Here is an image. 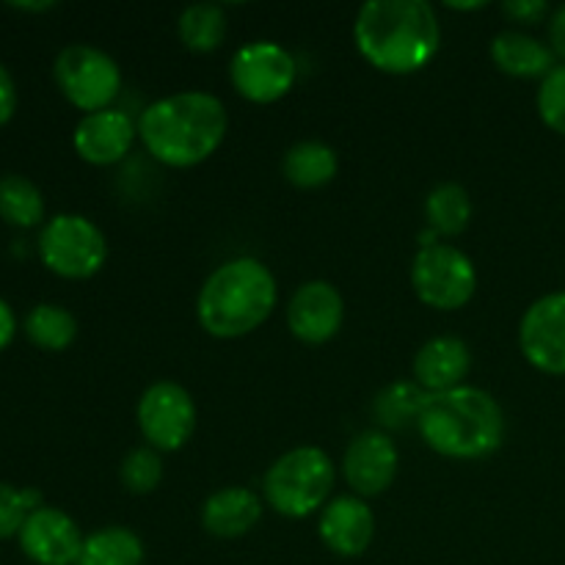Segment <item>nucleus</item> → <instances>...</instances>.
Listing matches in <instances>:
<instances>
[{"instance_id": "f257e3e1", "label": "nucleus", "mask_w": 565, "mask_h": 565, "mask_svg": "<svg viewBox=\"0 0 565 565\" xmlns=\"http://www.w3.org/2000/svg\"><path fill=\"white\" fill-rule=\"evenodd\" d=\"M353 42L379 72L412 75L439 53V17L425 0H370L353 22Z\"/></svg>"}, {"instance_id": "f03ea898", "label": "nucleus", "mask_w": 565, "mask_h": 565, "mask_svg": "<svg viewBox=\"0 0 565 565\" xmlns=\"http://www.w3.org/2000/svg\"><path fill=\"white\" fill-rule=\"evenodd\" d=\"M226 125V108L215 94L177 92L143 110L138 136L154 160L171 169H191L215 154Z\"/></svg>"}, {"instance_id": "7ed1b4c3", "label": "nucleus", "mask_w": 565, "mask_h": 565, "mask_svg": "<svg viewBox=\"0 0 565 565\" xmlns=\"http://www.w3.org/2000/svg\"><path fill=\"white\" fill-rule=\"evenodd\" d=\"M425 445L445 458H489L505 441V414L500 403L478 386L434 392L417 417Z\"/></svg>"}, {"instance_id": "20e7f679", "label": "nucleus", "mask_w": 565, "mask_h": 565, "mask_svg": "<svg viewBox=\"0 0 565 565\" xmlns=\"http://www.w3.org/2000/svg\"><path fill=\"white\" fill-rule=\"evenodd\" d=\"M279 287L268 265L254 257H235L218 265L202 285L196 315L202 329L218 340H237L270 318Z\"/></svg>"}, {"instance_id": "39448f33", "label": "nucleus", "mask_w": 565, "mask_h": 565, "mask_svg": "<svg viewBox=\"0 0 565 565\" xmlns=\"http://www.w3.org/2000/svg\"><path fill=\"white\" fill-rule=\"evenodd\" d=\"M334 478V463L320 447H296L276 458L265 472V502L279 516L307 519L329 505Z\"/></svg>"}, {"instance_id": "423d86ee", "label": "nucleus", "mask_w": 565, "mask_h": 565, "mask_svg": "<svg viewBox=\"0 0 565 565\" xmlns=\"http://www.w3.org/2000/svg\"><path fill=\"white\" fill-rule=\"evenodd\" d=\"M39 257L55 276L92 279L108 259V241L86 215L64 213L50 218L39 232Z\"/></svg>"}, {"instance_id": "0eeeda50", "label": "nucleus", "mask_w": 565, "mask_h": 565, "mask_svg": "<svg viewBox=\"0 0 565 565\" xmlns=\"http://www.w3.org/2000/svg\"><path fill=\"white\" fill-rule=\"evenodd\" d=\"M412 285L425 307L452 312L472 301L478 290V270L461 248L434 243L419 248L414 257Z\"/></svg>"}, {"instance_id": "6e6552de", "label": "nucleus", "mask_w": 565, "mask_h": 565, "mask_svg": "<svg viewBox=\"0 0 565 565\" xmlns=\"http://www.w3.org/2000/svg\"><path fill=\"white\" fill-rule=\"evenodd\" d=\"M61 94L86 114L110 108L121 88V70L105 50L94 44H70L53 66Z\"/></svg>"}, {"instance_id": "1a4fd4ad", "label": "nucleus", "mask_w": 565, "mask_h": 565, "mask_svg": "<svg viewBox=\"0 0 565 565\" xmlns=\"http://www.w3.org/2000/svg\"><path fill=\"white\" fill-rule=\"evenodd\" d=\"M138 428L158 452L182 450L196 430V403L191 392L174 381L147 386L138 401Z\"/></svg>"}, {"instance_id": "9d476101", "label": "nucleus", "mask_w": 565, "mask_h": 565, "mask_svg": "<svg viewBox=\"0 0 565 565\" xmlns=\"http://www.w3.org/2000/svg\"><path fill=\"white\" fill-rule=\"evenodd\" d=\"M232 86L248 103L270 105L285 97L298 77L296 58L276 42H248L232 55Z\"/></svg>"}, {"instance_id": "9b49d317", "label": "nucleus", "mask_w": 565, "mask_h": 565, "mask_svg": "<svg viewBox=\"0 0 565 565\" xmlns=\"http://www.w3.org/2000/svg\"><path fill=\"white\" fill-rule=\"evenodd\" d=\"M519 348L541 373L565 375V290L530 303L519 323Z\"/></svg>"}, {"instance_id": "f8f14e48", "label": "nucleus", "mask_w": 565, "mask_h": 565, "mask_svg": "<svg viewBox=\"0 0 565 565\" xmlns=\"http://www.w3.org/2000/svg\"><path fill=\"white\" fill-rule=\"evenodd\" d=\"M345 323V301L331 281H303L287 303V326L307 345L334 340Z\"/></svg>"}, {"instance_id": "ddd939ff", "label": "nucleus", "mask_w": 565, "mask_h": 565, "mask_svg": "<svg viewBox=\"0 0 565 565\" xmlns=\"http://www.w3.org/2000/svg\"><path fill=\"white\" fill-rule=\"evenodd\" d=\"M17 539L28 561L36 565H75L86 541L75 519L47 505L25 519Z\"/></svg>"}, {"instance_id": "4468645a", "label": "nucleus", "mask_w": 565, "mask_h": 565, "mask_svg": "<svg viewBox=\"0 0 565 565\" xmlns=\"http://www.w3.org/2000/svg\"><path fill=\"white\" fill-rule=\"evenodd\" d=\"M397 452L395 441L384 430H364L348 445L345 458H342V475L348 486L356 491V497H379L395 483Z\"/></svg>"}, {"instance_id": "2eb2a0df", "label": "nucleus", "mask_w": 565, "mask_h": 565, "mask_svg": "<svg viewBox=\"0 0 565 565\" xmlns=\"http://www.w3.org/2000/svg\"><path fill=\"white\" fill-rule=\"evenodd\" d=\"M138 127L119 108H105L86 114L75 127V152L92 166H114L132 149Z\"/></svg>"}, {"instance_id": "dca6fc26", "label": "nucleus", "mask_w": 565, "mask_h": 565, "mask_svg": "<svg viewBox=\"0 0 565 565\" xmlns=\"http://www.w3.org/2000/svg\"><path fill=\"white\" fill-rule=\"evenodd\" d=\"M320 541L340 557H359L375 539L373 508L362 497H337L320 511Z\"/></svg>"}, {"instance_id": "f3484780", "label": "nucleus", "mask_w": 565, "mask_h": 565, "mask_svg": "<svg viewBox=\"0 0 565 565\" xmlns=\"http://www.w3.org/2000/svg\"><path fill=\"white\" fill-rule=\"evenodd\" d=\"M469 367H472V353L458 337H434L414 356V379L428 395L463 386Z\"/></svg>"}, {"instance_id": "a211bd4d", "label": "nucleus", "mask_w": 565, "mask_h": 565, "mask_svg": "<svg viewBox=\"0 0 565 565\" xmlns=\"http://www.w3.org/2000/svg\"><path fill=\"white\" fill-rule=\"evenodd\" d=\"M263 519V500L252 489H221L202 505V527L213 539H241Z\"/></svg>"}, {"instance_id": "6ab92c4d", "label": "nucleus", "mask_w": 565, "mask_h": 565, "mask_svg": "<svg viewBox=\"0 0 565 565\" xmlns=\"http://www.w3.org/2000/svg\"><path fill=\"white\" fill-rule=\"evenodd\" d=\"M491 61L511 77H541L555 70V53L541 39L522 31H502L491 42Z\"/></svg>"}, {"instance_id": "aec40b11", "label": "nucleus", "mask_w": 565, "mask_h": 565, "mask_svg": "<svg viewBox=\"0 0 565 565\" xmlns=\"http://www.w3.org/2000/svg\"><path fill=\"white\" fill-rule=\"evenodd\" d=\"M337 169H340L337 152L323 141L296 143V147L287 149L285 163H281L287 182H292L296 188H303V191L329 185L337 177Z\"/></svg>"}, {"instance_id": "412c9836", "label": "nucleus", "mask_w": 565, "mask_h": 565, "mask_svg": "<svg viewBox=\"0 0 565 565\" xmlns=\"http://www.w3.org/2000/svg\"><path fill=\"white\" fill-rule=\"evenodd\" d=\"M75 565H143V544L132 530L103 527L86 535Z\"/></svg>"}, {"instance_id": "4be33fe9", "label": "nucleus", "mask_w": 565, "mask_h": 565, "mask_svg": "<svg viewBox=\"0 0 565 565\" xmlns=\"http://www.w3.org/2000/svg\"><path fill=\"white\" fill-rule=\"evenodd\" d=\"M425 218L436 235L456 237L472 221V199L458 182H441L425 199Z\"/></svg>"}, {"instance_id": "5701e85b", "label": "nucleus", "mask_w": 565, "mask_h": 565, "mask_svg": "<svg viewBox=\"0 0 565 565\" xmlns=\"http://www.w3.org/2000/svg\"><path fill=\"white\" fill-rule=\"evenodd\" d=\"M177 31L191 53H213L226 36V14L218 3H193L180 14Z\"/></svg>"}, {"instance_id": "b1692460", "label": "nucleus", "mask_w": 565, "mask_h": 565, "mask_svg": "<svg viewBox=\"0 0 565 565\" xmlns=\"http://www.w3.org/2000/svg\"><path fill=\"white\" fill-rule=\"evenodd\" d=\"M25 334L42 351H64L75 342L77 320L58 303H36L25 318Z\"/></svg>"}, {"instance_id": "393cba45", "label": "nucleus", "mask_w": 565, "mask_h": 565, "mask_svg": "<svg viewBox=\"0 0 565 565\" xmlns=\"http://www.w3.org/2000/svg\"><path fill=\"white\" fill-rule=\"evenodd\" d=\"M0 218L11 226H31L44 221V196L28 177L3 174L0 177Z\"/></svg>"}, {"instance_id": "a878e982", "label": "nucleus", "mask_w": 565, "mask_h": 565, "mask_svg": "<svg viewBox=\"0 0 565 565\" xmlns=\"http://www.w3.org/2000/svg\"><path fill=\"white\" fill-rule=\"evenodd\" d=\"M428 392L419 384H392L375 397L373 414L384 428H406V425L417 423L419 412H423Z\"/></svg>"}, {"instance_id": "bb28decb", "label": "nucleus", "mask_w": 565, "mask_h": 565, "mask_svg": "<svg viewBox=\"0 0 565 565\" xmlns=\"http://www.w3.org/2000/svg\"><path fill=\"white\" fill-rule=\"evenodd\" d=\"M163 480V458L154 447H136L121 461V486L130 494H152Z\"/></svg>"}, {"instance_id": "cd10ccee", "label": "nucleus", "mask_w": 565, "mask_h": 565, "mask_svg": "<svg viewBox=\"0 0 565 565\" xmlns=\"http://www.w3.org/2000/svg\"><path fill=\"white\" fill-rule=\"evenodd\" d=\"M539 116L550 130L565 136V64H557L539 86Z\"/></svg>"}, {"instance_id": "c85d7f7f", "label": "nucleus", "mask_w": 565, "mask_h": 565, "mask_svg": "<svg viewBox=\"0 0 565 565\" xmlns=\"http://www.w3.org/2000/svg\"><path fill=\"white\" fill-rule=\"evenodd\" d=\"M31 505L25 500V489H14L11 483H0V539L20 535L22 524L31 516Z\"/></svg>"}, {"instance_id": "c756f323", "label": "nucleus", "mask_w": 565, "mask_h": 565, "mask_svg": "<svg viewBox=\"0 0 565 565\" xmlns=\"http://www.w3.org/2000/svg\"><path fill=\"white\" fill-rule=\"evenodd\" d=\"M502 14L511 17L513 22L535 25V22H541L544 17H550L552 9L546 0H508V3H502Z\"/></svg>"}, {"instance_id": "7c9ffc66", "label": "nucleus", "mask_w": 565, "mask_h": 565, "mask_svg": "<svg viewBox=\"0 0 565 565\" xmlns=\"http://www.w3.org/2000/svg\"><path fill=\"white\" fill-rule=\"evenodd\" d=\"M17 110V86H14V77L9 75L3 64H0V125L14 116Z\"/></svg>"}, {"instance_id": "2f4dec72", "label": "nucleus", "mask_w": 565, "mask_h": 565, "mask_svg": "<svg viewBox=\"0 0 565 565\" xmlns=\"http://www.w3.org/2000/svg\"><path fill=\"white\" fill-rule=\"evenodd\" d=\"M550 50L565 64V3L552 9L550 14Z\"/></svg>"}, {"instance_id": "473e14b6", "label": "nucleus", "mask_w": 565, "mask_h": 565, "mask_svg": "<svg viewBox=\"0 0 565 565\" xmlns=\"http://www.w3.org/2000/svg\"><path fill=\"white\" fill-rule=\"evenodd\" d=\"M14 334H17V318L14 312H11L9 303L0 298V351L9 348V342L14 340Z\"/></svg>"}, {"instance_id": "72a5a7b5", "label": "nucleus", "mask_w": 565, "mask_h": 565, "mask_svg": "<svg viewBox=\"0 0 565 565\" xmlns=\"http://www.w3.org/2000/svg\"><path fill=\"white\" fill-rule=\"evenodd\" d=\"M55 3H11V9H20V11H47V9H53Z\"/></svg>"}, {"instance_id": "f704fd0d", "label": "nucleus", "mask_w": 565, "mask_h": 565, "mask_svg": "<svg viewBox=\"0 0 565 565\" xmlns=\"http://www.w3.org/2000/svg\"><path fill=\"white\" fill-rule=\"evenodd\" d=\"M486 3H447V9H456V11H469V9H483Z\"/></svg>"}]
</instances>
